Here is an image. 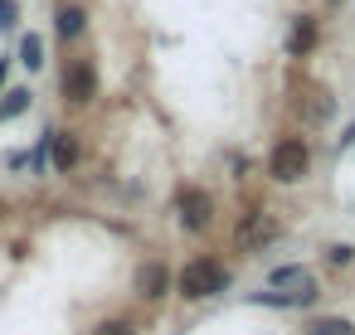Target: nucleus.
Listing matches in <instances>:
<instances>
[{
	"instance_id": "obj_1",
	"label": "nucleus",
	"mask_w": 355,
	"mask_h": 335,
	"mask_svg": "<svg viewBox=\"0 0 355 335\" xmlns=\"http://www.w3.org/2000/svg\"><path fill=\"white\" fill-rule=\"evenodd\" d=\"M229 267L224 262H214V257H195V262H185L180 267V277H175V287H180V296L185 301H205V296H219V291H229Z\"/></svg>"
},
{
	"instance_id": "obj_2",
	"label": "nucleus",
	"mask_w": 355,
	"mask_h": 335,
	"mask_svg": "<svg viewBox=\"0 0 355 335\" xmlns=\"http://www.w3.org/2000/svg\"><path fill=\"white\" fill-rule=\"evenodd\" d=\"M306 170H311V151H306V141L282 136V141L268 151V175H272L277 185H302Z\"/></svg>"
},
{
	"instance_id": "obj_3",
	"label": "nucleus",
	"mask_w": 355,
	"mask_h": 335,
	"mask_svg": "<svg viewBox=\"0 0 355 335\" xmlns=\"http://www.w3.org/2000/svg\"><path fill=\"white\" fill-rule=\"evenodd\" d=\"M59 93H64L69 107H88L98 98V69H93V59H69L64 78H59Z\"/></svg>"
},
{
	"instance_id": "obj_4",
	"label": "nucleus",
	"mask_w": 355,
	"mask_h": 335,
	"mask_svg": "<svg viewBox=\"0 0 355 335\" xmlns=\"http://www.w3.org/2000/svg\"><path fill=\"white\" fill-rule=\"evenodd\" d=\"M175 214H180V228L185 233H205L209 219H214V199L200 185H180L175 190Z\"/></svg>"
},
{
	"instance_id": "obj_5",
	"label": "nucleus",
	"mask_w": 355,
	"mask_h": 335,
	"mask_svg": "<svg viewBox=\"0 0 355 335\" xmlns=\"http://www.w3.org/2000/svg\"><path fill=\"white\" fill-rule=\"evenodd\" d=\"M272 238H282V224H277L268 209L243 214V219H239V228H234V243H239L243 253H258V248H268Z\"/></svg>"
},
{
	"instance_id": "obj_6",
	"label": "nucleus",
	"mask_w": 355,
	"mask_h": 335,
	"mask_svg": "<svg viewBox=\"0 0 355 335\" xmlns=\"http://www.w3.org/2000/svg\"><path fill=\"white\" fill-rule=\"evenodd\" d=\"M268 287H272V291H282V296H292L297 306H311V301H316V277H311L306 267H292V262L272 267Z\"/></svg>"
},
{
	"instance_id": "obj_7",
	"label": "nucleus",
	"mask_w": 355,
	"mask_h": 335,
	"mask_svg": "<svg viewBox=\"0 0 355 335\" xmlns=\"http://www.w3.org/2000/svg\"><path fill=\"white\" fill-rule=\"evenodd\" d=\"M171 287H175V272H171L161 257H151V262L137 267V296H141V301H161Z\"/></svg>"
},
{
	"instance_id": "obj_8",
	"label": "nucleus",
	"mask_w": 355,
	"mask_h": 335,
	"mask_svg": "<svg viewBox=\"0 0 355 335\" xmlns=\"http://www.w3.org/2000/svg\"><path fill=\"white\" fill-rule=\"evenodd\" d=\"M44 151H49V161H54V170L59 175H69V170H78V161H83V146H78V132H44Z\"/></svg>"
},
{
	"instance_id": "obj_9",
	"label": "nucleus",
	"mask_w": 355,
	"mask_h": 335,
	"mask_svg": "<svg viewBox=\"0 0 355 335\" xmlns=\"http://www.w3.org/2000/svg\"><path fill=\"white\" fill-rule=\"evenodd\" d=\"M54 30H59V39H64V44L83 39V30H88V10H83V6H64V10H59V20H54Z\"/></svg>"
},
{
	"instance_id": "obj_10",
	"label": "nucleus",
	"mask_w": 355,
	"mask_h": 335,
	"mask_svg": "<svg viewBox=\"0 0 355 335\" xmlns=\"http://www.w3.org/2000/svg\"><path fill=\"white\" fill-rule=\"evenodd\" d=\"M311 49H316V20L302 15V20L292 25V35H287V54H292V59H306Z\"/></svg>"
},
{
	"instance_id": "obj_11",
	"label": "nucleus",
	"mask_w": 355,
	"mask_h": 335,
	"mask_svg": "<svg viewBox=\"0 0 355 335\" xmlns=\"http://www.w3.org/2000/svg\"><path fill=\"white\" fill-rule=\"evenodd\" d=\"M30 88H10V93H0V122H15V117H25L30 112Z\"/></svg>"
},
{
	"instance_id": "obj_12",
	"label": "nucleus",
	"mask_w": 355,
	"mask_h": 335,
	"mask_svg": "<svg viewBox=\"0 0 355 335\" xmlns=\"http://www.w3.org/2000/svg\"><path fill=\"white\" fill-rule=\"evenodd\" d=\"M20 64H25L30 73L44 69V39H40V35H25V39H20Z\"/></svg>"
},
{
	"instance_id": "obj_13",
	"label": "nucleus",
	"mask_w": 355,
	"mask_h": 335,
	"mask_svg": "<svg viewBox=\"0 0 355 335\" xmlns=\"http://www.w3.org/2000/svg\"><path fill=\"white\" fill-rule=\"evenodd\" d=\"M311 335H355V320H345V316H316Z\"/></svg>"
},
{
	"instance_id": "obj_14",
	"label": "nucleus",
	"mask_w": 355,
	"mask_h": 335,
	"mask_svg": "<svg viewBox=\"0 0 355 335\" xmlns=\"http://www.w3.org/2000/svg\"><path fill=\"white\" fill-rule=\"evenodd\" d=\"M306 112H311V122H331V117H336V98H331V93H316Z\"/></svg>"
},
{
	"instance_id": "obj_15",
	"label": "nucleus",
	"mask_w": 355,
	"mask_h": 335,
	"mask_svg": "<svg viewBox=\"0 0 355 335\" xmlns=\"http://www.w3.org/2000/svg\"><path fill=\"white\" fill-rule=\"evenodd\" d=\"M88 335H137V320L112 316V320H103V325H98V330H88Z\"/></svg>"
},
{
	"instance_id": "obj_16",
	"label": "nucleus",
	"mask_w": 355,
	"mask_h": 335,
	"mask_svg": "<svg viewBox=\"0 0 355 335\" xmlns=\"http://www.w3.org/2000/svg\"><path fill=\"white\" fill-rule=\"evenodd\" d=\"M326 257H331V267H350V262H355V248H350V243H336Z\"/></svg>"
},
{
	"instance_id": "obj_17",
	"label": "nucleus",
	"mask_w": 355,
	"mask_h": 335,
	"mask_svg": "<svg viewBox=\"0 0 355 335\" xmlns=\"http://www.w3.org/2000/svg\"><path fill=\"white\" fill-rule=\"evenodd\" d=\"M15 20H20L15 0H0V35H6V30H15Z\"/></svg>"
},
{
	"instance_id": "obj_18",
	"label": "nucleus",
	"mask_w": 355,
	"mask_h": 335,
	"mask_svg": "<svg viewBox=\"0 0 355 335\" xmlns=\"http://www.w3.org/2000/svg\"><path fill=\"white\" fill-rule=\"evenodd\" d=\"M6 73H10V59H0V93H6Z\"/></svg>"
}]
</instances>
